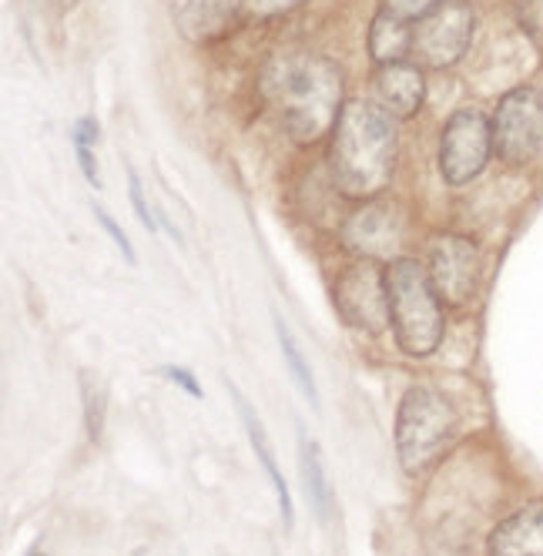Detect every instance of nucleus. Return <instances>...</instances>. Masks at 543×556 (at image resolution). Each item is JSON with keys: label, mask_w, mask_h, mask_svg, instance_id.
Listing matches in <instances>:
<instances>
[{"label": "nucleus", "mask_w": 543, "mask_h": 556, "mask_svg": "<svg viewBox=\"0 0 543 556\" xmlns=\"http://www.w3.org/2000/svg\"><path fill=\"white\" fill-rule=\"evenodd\" d=\"M345 245L353 252H363L369 258L376 255H390L400 242V218L393 208L382 205H366L363 212H356L342 228Z\"/></svg>", "instance_id": "nucleus-11"}, {"label": "nucleus", "mask_w": 543, "mask_h": 556, "mask_svg": "<svg viewBox=\"0 0 543 556\" xmlns=\"http://www.w3.org/2000/svg\"><path fill=\"white\" fill-rule=\"evenodd\" d=\"M172 382H181L185 389H188V395H195V400H199V395H202V389H199V382L195 379H191V372L188 369H162Z\"/></svg>", "instance_id": "nucleus-23"}, {"label": "nucleus", "mask_w": 543, "mask_h": 556, "mask_svg": "<svg viewBox=\"0 0 543 556\" xmlns=\"http://www.w3.org/2000/svg\"><path fill=\"white\" fill-rule=\"evenodd\" d=\"M473 27H477V11L467 0H440L430 14L419 17V27L413 34L416 61L430 71L453 67L470 51Z\"/></svg>", "instance_id": "nucleus-6"}, {"label": "nucleus", "mask_w": 543, "mask_h": 556, "mask_svg": "<svg viewBox=\"0 0 543 556\" xmlns=\"http://www.w3.org/2000/svg\"><path fill=\"white\" fill-rule=\"evenodd\" d=\"M490 556H543V503L507 516L490 533Z\"/></svg>", "instance_id": "nucleus-12"}, {"label": "nucleus", "mask_w": 543, "mask_h": 556, "mask_svg": "<svg viewBox=\"0 0 543 556\" xmlns=\"http://www.w3.org/2000/svg\"><path fill=\"white\" fill-rule=\"evenodd\" d=\"M440 0H382V11H390L403 21H416V17H426Z\"/></svg>", "instance_id": "nucleus-19"}, {"label": "nucleus", "mask_w": 543, "mask_h": 556, "mask_svg": "<svg viewBox=\"0 0 543 556\" xmlns=\"http://www.w3.org/2000/svg\"><path fill=\"white\" fill-rule=\"evenodd\" d=\"M409 21L390 14V11H379L372 17V27H369V54L372 61L382 67V64H396L409 54L413 48V34L406 27Z\"/></svg>", "instance_id": "nucleus-14"}, {"label": "nucleus", "mask_w": 543, "mask_h": 556, "mask_svg": "<svg viewBox=\"0 0 543 556\" xmlns=\"http://www.w3.org/2000/svg\"><path fill=\"white\" fill-rule=\"evenodd\" d=\"M430 282L446 305L470 302L480 282V252L470 238L440 235L430 245Z\"/></svg>", "instance_id": "nucleus-9"}, {"label": "nucleus", "mask_w": 543, "mask_h": 556, "mask_svg": "<svg viewBox=\"0 0 543 556\" xmlns=\"http://www.w3.org/2000/svg\"><path fill=\"white\" fill-rule=\"evenodd\" d=\"M64 8H74V4H81V0H61Z\"/></svg>", "instance_id": "nucleus-24"}, {"label": "nucleus", "mask_w": 543, "mask_h": 556, "mask_svg": "<svg viewBox=\"0 0 543 556\" xmlns=\"http://www.w3.org/2000/svg\"><path fill=\"white\" fill-rule=\"evenodd\" d=\"M305 4V0H242V8L249 17L255 21H272V17H282V14H292Z\"/></svg>", "instance_id": "nucleus-18"}, {"label": "nucleus", "mask_w": 543, "mask_h": 556, "mask_svg": "<svg viewBox=\"0 0 543 556\" xmlns=\"http://www.w3.org/2000/svg\"><path fill=\"white\" fill-rule=\"evenodd\" d=\"M302 476H305V490H308V500H313L316 513L329 516L332 490H329V480H326V466H323L319 446L308 443V440H302Z\"/></svg>", "instance_id": "nucleus-16"}, {"label": "nucleus", "mask_w": 543, "mask_h": 556, "mask_svg": "<svg viewBox=\"0 0 543 556\" xmlns=\"http://www.w3.org/2000/svg\"><path fill=\"white\" fill-rule=\"evenodd\" d=\"M517 11L523 30H530V37L543 45V0H517Z\"/></svg>", "instance_id": "nucleus-20"}, {"label": "nucleus", "mask_w": 543, "mask_h": 556, "mask_svg": "<svg viewBox=\"0 0 543 556\" xmlns=\"http://www.w3.org/2000/svg\"><path fill=\"white\" fill-rule=\"evenodd\" d=\"M131 205H135V212H138V218H141V225H144L148 231H154V218H151V212H148V205H144L141 181H138V175H135V172H131Z\"/></svg>", "instance_id": "nucleus-22"}, {"label": "nucleus", "mask_w": 543, "mask_h": 556, "mask_svg": "<svg viewBox=\"0 0 543 556\" xmlns=\"http://www.w3.org/2000/svg\"><path fill=\"white\" fill-rule=\"evenodd\" d=\"M456 429V413L450 400L433 386H413L396 416V453L409 476H419L430 466Z\"/></svg>", "instance_id": "nucleus-4"}, {"label": "nucleus", "mask_w": 543, "mask_h": 556, "mask_svg": "<svg viewBox=\"0 0 543 556\" xmlns=\"http://www.w3.org/2000/svg\"><path fill=\"white\" fill-rule=\"evenodd\" d=\"M98 222H101V225H104V231L111 235V242H114V245H118V249H122V255H125L128 262H135V252H131V245H128V238H125V231L118 228V222H114V218H111V215H108L104 208H98Z\"/></svg>", "instance_id": "nucleus-21"}, {"label": "nucleus", "mask_w": 543, "mask_h": 556, "mask_svg": "<svg viewBox=\"0 0 543 556\" xmlns=\"http://www.w3.org/2000/svg\"><path fill=\"white\" fill-rule=\"evenodd\" d=\"M493 151L503 165L527 168L543 154V91L514 88L493 114Z\"/></svg>", "instance_id": "nucleus-5"}, {"label": "nucleus", "mask_w": 543, "mask_h": 556, "mask_svg": "<svg viewBox=\"0 0 543 556\" xmlns=\"http://www.w3.org/2000/svg\"><path fill=\"white\" fill-rule=\"evenodd\" d=\"M30 556H45V553H30Z\"/></svg>", "instance_id": "nucleus-25"}, {"label": "nucleus", "mask_w": 543, "mask_h": 556, "mask_svg": "<svg viewBox=\"0 0 543 556\" xmlns=\"http://www.w3.org/2000/svg\"><path fill=\"white\" fill-rule=\"evenodd\" d=\"M376 91L382 108L393 117H413L422 108V71L409 61H396V64H382L376 71Z\"/></svg>", "instance_id": "nucleus-13"}, {"label": "nucleus", "mask_w": 543, "mask_h": 556, "mask_svg": "<svg viewBox=\"0 0 543 556\" xmlns=\"http://www.w3.org/2000/svg\"><path fill=\"white\" fill-rule=\"evenodd\" d=\"M236 403H239V416H242V422H245V432H249V443H252L255 456L262 459V466H265V472H268L272 490H276V496H279V506H282V520H286V523H292V496H289V486H286L282 472H279L276 453H272V446H268V435H265V429H262L258 416L252 413V406L242 400L239 392H236Z\"/></svg>", "instance_id": "nucleus-15"}, {"label": "nucleus", "mask_w": 543, "mask_h": 556, "mask_svg": "<svg viewBox=\"0 0 543 556\" xmlns=\"http://www.w3.org/2000/svg\"><path fill=\"white\" fill-rule=\"evenodd\" d=\"M493 154V122L480 108H459L440 135V172L446 185H467L483 175Z\"/></svg>", "instance_id": "nucleus-7"}, {"label": "nucleus", "mask_w": 543, "mask_h": 556, "mask_svg": "<svg viewBox=\"0 0 543 556\" xmlns=\"http://www.w3.org/2000/svg\"><path fill=\"white\" fill-rule=\"evenodd\" d=\"M245 14L242 0H172L178 30L195 45H212L225 37Z\"/></svg>", "instance_id": "nucleus-10"}, {"label": "nucleus", "mask_w": 543, "mask_h": 556, "mask_svg": "<svg viewBox=\"0 0 543 556\" xmlns=\"http://www.w3.org/2000/svg\"><path fill=\"white\" fill-rule=\"evenodd\" d=\"M386 289L400 349L406 355H430L443 339V299L430 282V271L413 258H396L386 271Z\"/></svg>", "instance_id": "nucleus-3"}, {"label": "nucleus", "mask_w": 543, "mask_h": 556, "mask_svg": "<svg viewBox=\"0 0 543 556\" xmlns=\"http://www.w3.org/2000/svg\"><path fill=\"white\" fill-rule=\"evenodd\" d=\"M276 332H279V345H282L286 366H289V372H292L295 386L302 389V395H305L308 403L319 406V389H316V382H313V372H308V366H305V359H302V352H299V345H295L292 332H289L282 323H276Z\"/></svg>", "instance_id": "nucleus-17"}, {"label": "nucleus", "mask_w": 543, "mask_h": 556, "mask_svg": "<svg viewBox=\"0 0 543 556\" xmlns=\"http://www.w3.org/2000/svg\"><path fill=\"white\" fill-rule=\"evenodd\" d=\"M336 308L353 329L379 332L390 323V289H386V275L372 262H359L353 268H345L336 282Z\"/></svg>", "instance_id": "nucleus-8"}, {"label": "nucleus", "mask_w": 543, "mask_h": 556, "mask_svg": "<svg viewBox=\"0 0 543 556\" xmlns=\"http://www.w3.org/2000/svg\"><path fill=\"white\" fill-rule=\"evenodd\" d=\"M265 101L299 144L332 135L342 111V71L319 54H289L265 67Z\"/></svg>", "instance_id": "nucleus-2"}, {"label": "nucleus", "mask_w": 543, "mask_h": 556, "mask_svg": "<svg viewBox=\"0 0 543 556\" xmlns=\"http://www.w3.org/2000/svg\"><path fill=\"white\" fill-rule=\"evenodd\" d=\"M396 125L386 108L369 101H345L329 144V172L345 198L369 202L382 194L396 172Z\"/></svg>", "instance_id": "nucleus-1"}]
</instances>
